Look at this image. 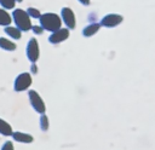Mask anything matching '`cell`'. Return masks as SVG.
<instances>
[{
	"mask_svg": "<svg viewBox=\"0 0 155 150\" xmlns=\"http://www.w3.org/2000/svg\"><path fill=\"white\" fill-rule=\"evenodd\" d=\"M39 21H40V25L44 28V30H47V31L53 33L62 28L61 16H58L57 13H53V12L42 13L41 17L39 18Z\"/></svg>",
	"mask_w": 155,
	"mask_h": 150,
	"instance_id": "1",
	"label": "cell"
},
{
	"mask_svg": "<svg viewBox=\"0 0 155 150\" xmlns=\"http://www.w3.org/2000/svg\"><path fill=\"white\" fill-rule=\"evenodd\" d=\"M12 21L15 22L16 27L21 30V31H29L31 30V19L29 17V15L27 13V11L22 10V8H16L12 12Z\"/></svg>",
	"mask_w": 155,
	"mask_h": 150,
	"instance_id": "2",
	"label": "cell"
},
{
	"mask_svg": "<svg viewBox=\"0 0 155 150\" xmlns=\"http://www.w3.org/2000/svg\"><path fill=\"white\" fill-rule=\"evenodd\" d=\"M28 98H29V103H30L31 108L36 112H39L40 115L41 114H45V111H46V104H45L44 99L41 98V96L36 91L29 90L28 91Z\"/></svg>",
	"mask_w": 155,
	"mask_h": 150,
	"instance_id": "3",
	"label": "cell"
},
{
	"mask_svg": "<svg viewBox=\"0 0 155 150\" xmlns=\"http://www.w3.org/2000/svg\"><path fill=\"white\" fill-rule=\"evenodd\" d=\"M31 83H33L31 75L29 73H21L15 79L13 88L16 92H23V91H27L31 86Z\"/></svg>",
	"mask_w": 155,
	"mask_h": 150,
	"instance_id": "4",
	"label": "cell"
},
{
	"mask_svg": "<svg viewBox=\"0 0 155 150\" xmlns=\"http://www.w3.org/2000/svg\"><path fill=\"white\" fill-rule=\"evenodd\" d=\"M25 53H27V58L31 62V63H36V60L40 57V48H39V42L35 38H31L25 47Z\"/></svg>",
	"mask_w": 155,
	"mask_h": 150,
	"instance_id": "5",
	"label": "cell"
},
{
	"mask_svg": "<svg viewBox=\"0 0 155 150\" xmlns=\"http://www.w3.org/2000/svg\"><path fill=\"white\" fill-rule=\"evenodd\" d=\"M61 18H62V22L65 24V27L70 30V29H74L75 25H76V18H75V13L73 12V10L70 7H63L61 10Z\"/></svg>",
	"mask_w": 155,
	"mask_h": 150,
	"instance_id": "6",
	"label": "cell"
},
{
	"mask_svg": "<svg viewBox=\"0 0 155 150\" xmlns=\"http://www.w3.org/2000/svg\"><path fill=\"white\" fill-rule=\"evenodd\" d=\"M124 21V17L121 15H117V13H109L107 16H104L102 19H101V25L102 27H105V28H114L119 24H121Z\"/></svg>",
	"mask_w": 155,
	"mask_h": 150,
	"instance_id": "7",
	"label": "cell"
},
{
	"mask_svg": "<svg viewBox=\"0 0 155 150\" xmlns=\"http://www.w3.org/2000/svg\"><path fill=\"white\" fill-rule=\"evenodd\" d=\"M70 33H69V29L68 28H61L56 31H53L50 38H48V41L52 44V45H57V44H61L63 41H65L68 38H69Z\"/></svg>",
	"mask_w": 155,
	"mask_h": 150,
	"instance_id": "8",
	"label": "cell"
},
{
	"mask_svg": "<svg viewBox=\"0 0 155 150\" xmlns=\"http://www.w3.org/2000/svg\"><path fill=\"white\" fill-rule=\"evenodd\" d=\"M15 142H18V143H23V144H29V143H33L34 140V137L29 133H24V132H13L12 135Z\"/></svg>",
	"mask_w": 155,
	"mask_h": 150,
	"instance_id": "9",
	"label": "cell"
},
{
	"mask_svg": "<svg viewBox=\"0 0 155 150\" xmlns=\"http://www.w3.org/2000/svg\"><path fill=\"white\" fill-rule=\"evenodd\" d=\"M101 27H102L101 23H91V24L86 25V27L82 29V35H84L85 38H91V36H93L94 34H97V33L99 31Z\"/></svg>",
	"mask_w": 155,
	"mask_h": 150,
	"instance_id": "10",
	"label": "cell"
},
{
	"mask_svg": "<svg viewBox=\"0 0 155 150\" xmlns=\"http://www.w3.org/2000/svg\"><path fill=\"white\" fill-rule=\"evenodd\" d=\"M12 133H13L12 126L7 121H5L4 119L0 117V134L5 135V137H11Z\"/></svg>",
	"mask_w": 155,
	"mask_h": 150,
	"instance_id": "11",
	"label": "cell"
},
{
	"mask_svg": "<svg viewBox=\"0 0 155 150\" xmlns=\"http://www.w3.org/2000/svg\"><path fill=\"white\" fill-rule=\"evenodd\" d=\"M4 31L6 33V35H8L11 39H15V40H18L22 38V31L17 27H11V25L5 27Z\"/></svg>",
	"mask_w": 155,
	"mask_h": 150,
	"instance_id": "12",
	"label": "cell"
},
{
	"mask_svg": "<svg viewBox=\"0 0 155 150\" xmlns=\"http://www.w3.org/2000/svg\"><path fill=\"white\" fill-rule=\"evenodd\" d=\"M11 22H12V16L5 8H0V25L8 27Z\"/></svg>",
	"mask_w": 155,
	"mask_h": 150,
	"instance_id": "13",
	"label": "cell"
},
{
	"mask_svg": "<svg viewBox=\"0 0 155 150\" xmlns=\"http://www.w3.org/2000/svg\"><path fill=\"white\" fill-rule=\"evenodd\" d=\"M16 44L13 41H11L10 39L6 38H0V48L5 50V51H15L16 50Z\"/></svg>",
	"mask_w": 155,
	"mask_h": 150,
	"instance_id": "14",
	"label": "cell"
},
{
	"mask_svg": "<svg viewBox=\"0 0 155 150\" xmlns=\"http://www.w3.org/2000/svg\"><path fill=\"white\" fill-rule=\"evenodd\" d=\"M39 125H40L41 131H44V132H46L50 128V120L46 114H41V116L39 119Z\"/></svg>",
	"mask_w": 155,
	"mask_h": 150,
	"instance_id": "15",
	"label": "cell"
},
{
	"mask_svg": "<svg viewBox=\"0 0 155 150\" xmlns=\"http://www.w3.org/2000/svg\"><path fill=\"white\" fill-rule=\"evenodd\" d=\"M25 11H27V13L29 15L30 18H35V19H39L41 17V15H42L40 12V10L39 8H35V7H28Z\"/></svg>",
	"mask_w": 155,
	"mask_h": 150,
	"instance_id": "16",
	"label": "cell"
},
{
	"mask_svg": "<svg viewBox=\"0 0 155 150\" xmlns=\"http://www.w3.org/2000/svg\"><path fill=\"white\" fill-rule=\"evenodd\" d=\"M0 5L5 10H12V8H15L16 0H0Z\"/></svg>",
	"mask_w": 155,
	"mask_h": 150,
	"instance_id": "17",
	"label": "cell"
},
{
	"mask_svg": "<svg viewBox=\"0 0 155 150\" xmlns=\"http://www.w3.org/2000/svg\"><path fill=\"white\" fill-rule=\"evenodd\" d=\"M1 150H15V146H13V143L10 142V140H6L2 146H1Z\"/></svg>",
	"mask_w": 155,
	"mask_h": 150,
	"instance_id": "18",
	"label": "cell"
},
{
	"mask_svg": "<svg viewBox=\"0 0 155 150\" xmlns=\"http://www.w3.org/2000/svg\"><path fill=\"white\" fill-rule=\"evenodd\" d=\"M31 30H33V33L36 34V35H38V34L40 35V34L44 33V28H42L41 25H33V27H31Z\"/></svg>",
	"mask_w": 155,
	"mask_h": 150,
	"instance_id": "19",
	"label": "cell"
},
{
	"mask_svg": "<svg viewBox=\"0 0 155 150\" xmlns=\"http://www.w3.org/2000/svg\"><path fill=\"white\" fill-rule=\"evenodd\" d=\"M30 70H31V73H33V74H35V73L38 71V67H36V63H31V68H30Z\"/></svg>",
	"mask_w": 155,
	"mask_h": 150,
	"instance_id": "20",
	"label": "cell"
},
{
	"mask_svg": "<svg viewBox=\"0 0 155 150\" xmlns=\"http://www.w3.org/2000/svg\"><path fill=\"white\" fill-rule=\"evenodd\" d=\"M80 4H82V5H85V6H87V5H90L91 4V0H78Z\"/></svg>",
	"mask_w": 155,
	"mask_h": 150,
	"instance_id": "21",
	"label": "cell"
},
{
	"mask_svg": "<svg viewBox=\"0 0 155 150\" xmlns=\"http://www.w3.org/2000/svg\"><path fill=\"white\" fill-rule=\"evenodd\" d=\"M23 0H16V2H22Z\"/></svg>",
	"mask_w": 155,
	"mask_h": 150,
	"instance_id": "22",
	"label": "cell"
}]
</instances>
